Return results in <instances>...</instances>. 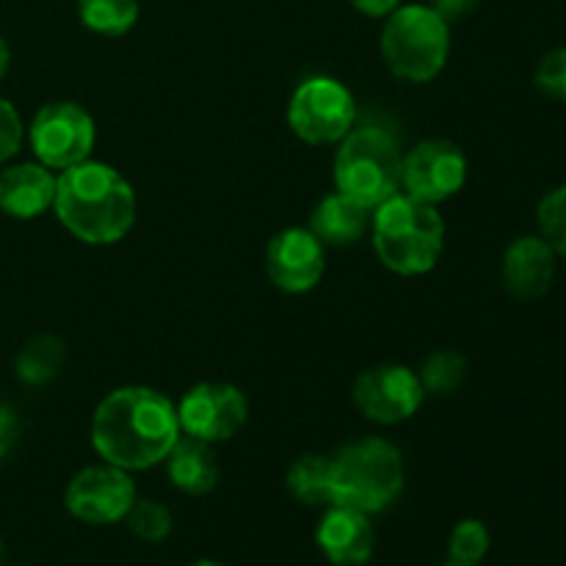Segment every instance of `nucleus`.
I'll return each mask as SVG.
<instances>
[{
  "label": "nucleus",
  "mask_w": 566,
  "mask_h": 566,
  "mask_svg": "<svg viewBox=\"0 0 566 566\" xmlns=\"http://www.w3.org/2000/svg\"><path fill=\"white\" fill-rule=\"evenodd\" d=\"M138 0H77V17L99 36H125L138 22Z\"/></svg>",
  "instance_id": "21"
},
{
  "label": "nucleus",
  "mask_w": 566,
  "mask_h": 566,
  "mask_svg": "<svg viewBox=\"0 0 566 566\" xmlns=\"http://www.w3.org/2000/svg\"><path fill=\"white\" fill-rule=\"evenodd\" d=\"M138 492L130 473L114 464H94L72 475L64 490V506L86 525L125 523Z\"/></svg>",
  "instance_id": "10"
},
{
  "label": "nucleus",
  "mask_w": 566,
  "mask_h": 566,
  "mask_svg": "<svg viewBox=\"0 0 566 566\" xmlns=\"http://www.w3.org/2000/svg\"><path fill=\"white\" fill-rule=\"evenodd\" d=\"M534 86L539 88L545 97L566 103V44L564 48L551 50V53L536 64Z\"/></svg>",
  "instance_id": "26"
},
{
  "label": "nucleus",
  "mask_w": 566,
  "mask_h": 566,
  "mask_svg": "<svg viewBox=\"0 0 566 566\" xmlns=\"http://www.w3.org/2000/svg\"><path fill=\"white\" fill-rule=\"evenodd\" d=\"M403 153L385 127H352L337 142L335 186L354 202L376 210L401 193Z\"/></svg>",
  "instance_id": "5"
},
{
  "label": "nucleus",
  "mask_w": 566,
  "mask_h": 566,
  "mask_svg": "<svg viewBox=\"0 0 566 566\" xmlns=\"http://www.w3.org/2000/svg\"><path fill=\"white\" fill-rule=\"evenodd\" d=\"M22 136H25V127H22L20 114L9 99L0 97V164L20 153Z\"/></svg>",
  "instance_id": "27"
},
{
  "label": "nucleus",
  "mask_w": 566,
  "mask_h": 566,
  "mask_svg": "<svg viewBox=\"0 0 566 566\" xmlns=\"http://www.w3.org/2000/svg\"><path fill=\"white\" fill-rule=\"evenodd\" d=\"M423 385L407 365H376L354 381V403L359 412L379 426H396L415 418L423 407Z\"/></svg>",
  "instance_id": "12"
},
{
  "label": "nucleus",
  "mask_w": 566,
  "mask_h": 566,
  "mask_svg": "<svg viewBox=\"0 0 566 566\" xmlns=\"http://www.w3.org/2000/svg\"><path fill=\"white\" fill-rule=\"evenodd\" d=\"M66 363V346L55 335H33L25 346L17 352L14 374L22 385L42 387L50 385L61 374Z\"/></svg>",
  "instance_id": "19"
},
{
  "label": "nucleus",
  "mask_w": 566,
  "mask_h": 566,
  "mask_svg": "<svg viewBox=\"0 0 566 566\" xmlns=\"http://www.w3.org/2000/svg\"><path fill=\"white\" fill-rule=\"evenodd\" d=\"M9 64H11V50H9V42H6V39L0 36V81H3L6 72H9Z\"/></svg>",
  "instance_id": "31"
},
{
  "label": "nucleus",
  "mask_w": 566,
  "mask_h": 566,
  "mask_svg": "<svg viewBox=\"0 0 566 566\" xmlns=\"http://www.w3.org/2000/svg\"><path fill=\"white\" fill-rule=\"evenodd\" d=\"M287 492L304 506H332V457L304 453L287 470Z\"/></svg>",
  "instance_id": "20"
},
{
  "label": "nucleus",
  "mask_w": 566,
  "mask_h": 566,
  "mask_svg": "<svg viewBox=\"0 0 566 566\" xmlns=\"http://www.w3.org/2000/svg\"><path fill=\"white\" fill-rule=\"evenodd\" d=\"M315 545L329 564L365 566L376 551V528L370 514L332 503L318 520Z\"/></svg>",
  "instance_id": "14"
},
{
  "label": "nucleus",
  "mask_w": 566,
  "mask_h": 566,
  "mask_svg": "<svg viewBox=\"0 0 566 566\" xmlns=\"http://www.w3.org/2000/svg\"><path fill=\"white\" fill-rule=\"evenodd\" d=\"M55 202V175L42 164H17L0 171V213L31 221Z\"/></svg>",
  "instance_id": "16"
},
{
  "label": "nucleus",
  "mask_w": 566,
  "mask_h": 566,
  "mask_svg": "<svg viewBox=\"0 0 566 566\" xmlns=\"http://www.w3.org/2000/svg\"><path fill=\"white\" fill-rule=\"evenodd\" d=\"M370 241L376 258L392 274H429L446 249V221L437 205H426L401 191L374 210Z\"/></svg>",
  "instance_id": "3"
},
{
  "label": "nucleus",
  "mask_w": 566,
  "mask_h": 566,
  "mask_svg": "<svg viewBox=\"0 0 566 566\" xmlns=\"http://www.w3.org/2000/svg\"><path fill=\"white\" fill-rule=\"evenodd\" d=\"M429 6L448 22V25H453V22H462L468 20L470 14H475L481 0H429Z\"/></svg>",
  "instance_id": "28"
},
{
  "label": "nucleus",
  "mask_w": 566,
  "mask_h": 566,
  "mask_svg": "<svg viewBox=\"0 0 566 566\" xmlns=\"http://www.w3.org/2000/svg\"><path fill=\"white\" fill-rule=\"evenodd\" d=\"M418 379L426 396H451L468 379V359L453 348H440L426 357L418 370Z\"/></svg>",
  "instance_id": "22"
},
{
  "label": "nucleus",
  "mask_w": 566,
  "mask_h": 566,
  "mask_svg": "<svg viewBox=\"0 0 566 566\" xmlns=\"http://www.w3.org/2000/svg\"><path fill=\"white\" fill-rule=\"evenodd\" d=\"M164 464L171 484L180 492H186V495L202 497L219 486L221 470L210 442L180 437L177 446L169 451V457L164 459Z\"/></svg>",
  "instance_id": "17"
},
{
  "label": "nucleus",
  "mask_w": 566,
  "mask_h": 566,
  "mask_svg": "<svg viewBox=\"0 0 566 566\" xmlns=\"http://www.w3.org/2000/svg\"><path fill=\"white\" fill-rule=\"evenodd\" d=\"M370 213L374 210L354 202L346 193L335 191L315 205L313 216H310V232L324 247H348V243H357L368 232Z\"/></svg>",
  "instance_id": "18"
},
{
  "label": "nucleus",
  "mask_w": 566,
  "mask_h": 566,
  "mask_svg": "<svg viewBox=\"0 0 566 566\" xmlns=\"http://www.w3.org/2000/svg\"><path fill=\"white\" fill-rule=\"evenodd\" d=\"M28 142L39 164L50 171H64L88 160L97 142V127L86 108L59 99L36 111L28 127Z\"/></svg>",
  "instance_id": "8"
},
{
  "label": "nucleus",
  "mask_w": 566,
  "mask_h": 566,
  "mask_svg": "<svg viewBox=\"0 0 566 566\" xmlns=\"http://www.w3.org/2000/svg\"><path fill=\"white\" fill-rule=\"evenodd\" d=\"M125 525L136 539L147 542V545H160L175 531V517H171V509L164 506L160 501H142V497H136V503L127 512Z\"/></svg>",
  "instance_id": "23"
},
{
  "label": "nucleus",
  "mask_w": 566,
  "mask_h": 566,
  "mask_svg": "<svg viewBox=\"0 0 566 566\" xmlns=\"http://www.w3.org/2000/svg\"><path fill=\"white\" fill-rule=\"evenodd\" d=\"M186 566H224L221 562H213V558H197V562L186 564Z\"/></svg>",
  "instance_id": "32"
},
{
  "label": "nucleus",
  "mask_w": 566,
  "mask_h": 566,
  "mask_svg": "<svg viewBox=\"0 0 566 566\" xmlns=\"http://www.w3.org/2000/svg\"><path fill=\"white\" fill-rule=\"evenodd\" d=\"M180 437L177 407L153 387H119L94 409V451L105 464L127 473L164 464Z\"/></svg>",
  "instance_id": "1"
},
{
  "label": "nucleus",
  "mask_w": 566,
  "mask_h": 566,
  "mask_svg": "<svg viewBox=\"0 0 566 566\" xmlns=\"http://www.w3.org/2000/svg\"><path fill=\"white\" fill-rule=\"evenodd\" d=\"M490 528L475 517L459 520V523L453 525L451 536H448V558H451V562L481 566V562L490 556Z\"/></svg>",
  "instance_id": "24"
},
{
  "label": "nucleus",
  "mask_w": 566,
  "mask_h": 566,
  "mask_svg": "<svg viewBox=\"0 0 566 566\" xmlns=\"http://www.w3.org/2000/svg\"><path fill=\"white\" fill-rule=\"evenodd\" d=\"M175 407L182 434L210 446L232 440L249 418V401L243 390L227 381H199L182 392L180 403Z\"/></svg>",
  "instance_id": "9"
},
{
  "label": "nucleus",
  "mask_w": 566,
  "mask_h": 566,
  "mask_svg": "<svg viewBox=\"0 0 566 566\" xmlns=\"http://www.w3.org/2000/svg\"><path fill=\"white\" fill-rule=\"evenodd\" d=\"M324 243L310 232V227H287L276 232L265 249V271L274 287L282 293H307L321 282L326 271Z\"/></svg>",
  "instance_id": "13"
},
{
  "label": "nucleus",
  "mask_w": 566,
  "mask_h": 566,
  "mask_svg": "<svg viewBox=\"0 0 566 566\" xmlns=\"http://www.w3.org/2000/svg\"><path fill=\"white\" fill-rule=\"evenodd\" d=\"M442 566H479V564H462V562H451V558H448V562Z\"/></svg>",
  "instance_id": "34"
},
{
  "label": "nucleus",
  "mask_w": 566,
  "mask_h": 566,
  "mask_svg": "<svg viewBox=\"0 0 566 566\" xmlns=\"http://www.w3.org/2000/svg\"><path fill=\"white\" fill-rule=\"evenodd\" d=\"M365 17H390L401 6V0H348Z\"/></svg>",
  "instance_id": "30"
},
{
  "label": "nucleus",
  "mask_w": 566,
  "mask_h": 566,
  "mask_svg": "<svg viewBox=\"0 0 566 566\" xmlns=\"http://www.w3.org/2000/svg\"><path fill=\"white\" fill-rule=\"evenodd\" d=\"M407 484L403 457L381 437L348 442L332 457V503L381 514L401 497Z\"/></svg>",
  "instance_id": "4"
},
{
  "label": "nucleus",
  "mask_w": 566,
  "mask_h": 566,
  "mask_svg": "<svg viewBox=\"0 0 566 566\" xmlns=\"http://www.w3.org/2000/svg\"><path fill=\"white\" fill-rule=\"evenodd\" d=\"M451 55V25L429 3L398 6L385 17L381 59L387 70L409 83H429L446 70Z\"/></svg>",
  "instance_id": "6"
},
{
  "label": "nucleus",
  "mask_w": 566,
  "mask_h": 566,
  "mask_svg": "<svg viewBox=\"0 0 566 566\" xmlns=\"http://www.w3.org/2000/svg\"><path fill=\"white\" fill-rule=\"evenodd\" d=\"M536 224H539V235L551 243L553 252L558 258H566V182L542 197L539 208H536Z\"/></svg>",
  "instance_id": "25"
},
{
  "label": "nucleus",
  "mask_w": 566,
  "mask_h": 566,
  "mask_svg": "<svg viewBox=\"0 0 566 566\" xmlns=\"http://www.w3.org/2000/svg\"><path fill=\"white\" fill-rule=\"evenodd\" d=\"M357 122L354 94L335 77H307L287 103V125L304 144H337Z\"/></svg>",
  "instance_id": "7"
},
{
  "label": "nucleus",
  "mask_w": 566,
  "mask_h": 566,
  "mask_svg": "<svg viewBox=\"0 0 566 566\" xmlns=\"http://www.w3.org/2000/svg\"><path fill=\"white\" fill-rule=\"evenodd\" d=\"M17 440V418L9 407L0 403V459L9 453V448L14 446Z\"/></svg>",
  "instance_id": "29"
},
{
  "label": "nucleus",
  "mask_w": 566,
  "mask_h": 566,
  "mask_svg": "<svg viewBox=\"0 0 566 566\" xmlns=\"http://www.w3.org/2000/svg\"><path fill=\"white\" fill-rule=\"evenodd\" d=\"M558 254L542 235H520L503 252L501 276L506 291L520 302L542 298L556 282Z\"/></svg>",
  "instance_id": "15"
},
{
  "label": "nucleus",
  "mask_w": 566,
  "mask_h": 566,
  "mask_svg": "<svg viewBox=\"0 0 566 566\" xmlns=\"http://www.w3.org/2000/svg\"><path fill=\"white\" fill-rule=\"evenodd\" d=\"M468 182V158L448 138H426L401 160V191L426 205L457 197Z\"/></svg>",
  "instance_id": "11"
},
{
  "label": "nucleus",
  "mask_w": 566,
  "mask_h": 566,
  "mask_svg": "<svg viewBox=\"0 0 566 566\" xmlns=\"http://www.w3.org/2000/svg\"><path fill=\"white\" fill-rule=\"evenodd\" d=\"M53 210L77 241L111 247L136 224V191L114 166L83 160L55 177Z\"/></svg>",
  "instance_id": "2"
},
{
  "label": "nucleus",
  "mask_w": 566,
  "mask_h": 566,
  "mask_svg": "<svg viewBox=\"0 0 566 566\" xmlns=\"http://www.w3.org/2000/svg\"><path fill=\"white\" fill-rule=\"evenodd\" d=\"M6 564V542H3V536H0V566Z\"/></svg>",
  "instance_id": "33"
}]
</instances>
